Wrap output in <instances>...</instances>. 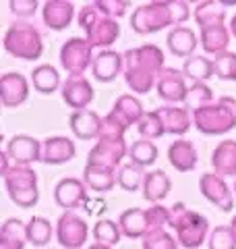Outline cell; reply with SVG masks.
Instances as JSON below:
<instances>
[{"mask_svg":"<svg viewBox=\"0 0 236 249\" xmlns=\"http://www.w3.org/2000/svg\"><path fill=\"white\" fill-rule=\"evenodd\" d=\"M164 52L155 44H145L124 52V79L137 93H147L164 71Z\"/></svg>","mask_w":236,"mask_h":249,"instance_id":"1","label":"cell"},{"mask_svg":"<svg viewBox=\"0 0 236 249\" xmlns=\"http://www.w3.org/2000/svg\"><path fill=\"white\" fill-rule=\"evenodd\" d=\"M188 17H191V9L183 0H155L149 4H141L133 13L131 27L135 34L147 36L170 25L180 27Z\"/></svg>","mask_w":236,"mask_h":249,"instance_id":"2","label":"cell"},{"mask_svg":"<svg viewBox=\"0 0 236 249\" xmlns=\"http://www.w3.org/2000/svg\"><path fill=\"white\" fill-rule=\"evenodd\" d=\"M222 6H226V2L222 4L205 0L195 9V19L201 27V46L207 54H214V56L226 54L232 37V31L226 27V11Z\"/></svg>","mask_w":236,"mask_h":249,"instance_id":"3","label":"cell"},{"mask_svg":"<svg viewBox=\"0 0 236 249\" xmlns=\"http://www.w3.org/2000/svg\"><path fill=\"white\" fill-rule=\"evenodd\" d=\"M168 224L174 229L178 243L185 249H197L205 243V237L209 232V222L207 218L188 210L183 201H178L170 208V220Z\"/></svg>","mask_w":236,"mask_h":249,"instance_id":"4","label":"cell"},{"mask_svg":"<svg viewBox=\"0 0 236 249\" xmlns=\"http://www.w3.org/2000/svg\"><path fill=\"white\" fill-rule=\"evenodd\" d=\"M79 25L85 29L87 40L93 48H104L108 50L110 46L116 42V37L120 36V25L118 19H112L100 9L96 2L85 4L81 13H79Z\"/></svg>","mask_w":236,"mask_h":249,"instance_id":"5","label":"cell"},{"mask_svg":"<svg viewBox=\"0 0 236 249\" xmlns=\"http://www.w3.org/2000/svg\"><path fill=\"white\" fill-rule=\"evenodd\" d=\"M193 123L203 135H226L236 129V100L230 96L218 98L209 106L197 110Z\"/></svg>","mask_w":236,"mask_h":249,"instance_id":"6","label":"cell"},{"mask_svg":"<svg viewBox=\"0 0 236 249\" xmlns=\"http://www.w3.org/2000/svg\"><path fill=\"white\" fill-rule=\"evenodd\" d=\"M168 220H170V210L157 204L147 210L131 208L127 212H122L120 220H118V227H120L124 237L145 239L149 232L164 229V224H168Z\"/></svg>","mask_w":236,"mask_h":249,"instance_id":"7","label":"cell"},{"mask_svg":"<svg viewBox=\"0 0 236 249\" xmlns=\"http://www.w3.org/2000/svg\"><path fill=\"white\" fill-rule=\"evenodd\" d=\"M4 50L23 60H35L44 52V37L31 23H13L4 34Z\"/></svg>","mask_w":236,"mask_h":249,"instance_id":"8","label":"cell"},{"mask_svg":"<svg viewBox=\"0 0 236 249\" xmlns=\"http://www.w3.org/2000/svg\"><path fill=\"white\" fill-rule=\"evenodd\" d=\"M145 116L143 106L137 98L124 93L114 102L112 110L104 116V127H101V135L104 137H124L131 124H139V121ZM100 135V137H101Z\"/></svg>","mask_w":236,"mask_h":249,"instance_id":"9","label":"cell"},{"mask_svg":"<svg viewBox=\"0 0 236 249\" xmlns=\"http://www.w3.org/2000/svg\"><path fill=\"white\" fill-rule=\"evenodd\" d=\"M4 185L9 191V197L23 210L34 208L39 201L37 191V173L29 166H11L4 175Z\"/></svg>","mask_w":236,"mask_h":249,"instance_id":"10","label":"cell"},{"mask_svg":"<svg viewBox=\"0 0 236 249\" xmlns=\"http://www.w3.org/2000/svg\"><path fill=\"white\" fill-rule=\"evenodd\" d=\"M93 46L83 37H70L60 50V65L68 77H83L85 69L93 65Z\"/></svg>","mask_w":236,"mask_h":249,"instance_id":"11","label":"cell"},{"mask_svg":"<svg viewBox=\"0 0 236 249\" xmlns=\"http://www.w3.org/2000/svg\"><path fill=\"white\" fill-rule=\"evenodd\" d=\"M129 154V147L124 143V137H100V142L91 147L87 164H98L106 168L120 166L122 158Z\"/></svg>","mask_w":236,"mask_h":249,"instance_id":"12","label":"cell"},{"mask_svg":"<svg viewBox=\"0 0 236 249\" xmlns=\"http://www.w3.org/2000/svg\"><path fill=\"white\" fill-rule=\"evenodd\" d=\"M89 235V229H87V222L83 220L79 214L75 212H65L58 222H56V237H58V243L67 249H81L87 241Z\"/></svg>","mask_w":236,"mask_h":249,"instance_id":"13","label":"cell"},{"mask_svg":"<svg viewBox=\"0 0 236 249\" xmlns=\"http://www.w3.org/2000/svg\"><path fill=\"white\" fill-rule=\"evenodd\" d=\"M199 189L203 193V197L211 201L216 208H219L222 212H232L234 210V197L228 183L224 181V177H219L216 173H205L199 178Z\"/></svg>","mask_w":236,"mask_h":249,"instance_id":"14","label":"cell"},{"mask_svg":"<svg viewBox=\"0 0 236 249\" xmlns=\"http://www.w3.org/2000/svg\"><path fill=\"white\" fill-rule=\"evenodd\" d=\"M6 156L11 158L13 166H29L34 162L42 160L44 143H39L35 137L31 135H15L9 143H6Z\"/></svg>","mask_w":236,"mask_h":249,"instance_id":"15","label":"cell"},{"mask_svg":"<svg viewBox=\"0 0 236 249\" xmlns=\"http://www.w3.org/2000/svg\"><path fill=\"white\" fill-rule=\"evenodd\" d=\"M54 201L60 208H65L67 212H75L77 208H81L87 201V185L75 177L62 178L54 189Z\"/></svg>","mask_w":236,"mask_h":249,"instance_id":"16","label":"cell"},{"mask_svg":"<svg viewBox=\"0 0 236 249\" xmlns=\"http://www.w3.org/2000/svg\"><path fill=\"white\" fill-rule=\"evenodd\" d=\"M157 96H160L164 102L168 104H178V102H185L186 100V93L188 88L185 83V73L178 71V69H172L166 67L157 79Z\"/></svg>","mask_w":236,"mask_h":249,"instance_id":"17","label":"cell"},{"mask_svg":"<svg viewBox=\"0 0 236 249\" xmlns=\"http://www.w3.org/2000/svg\"><path fill=\"white\" fill-rule=\"evenodd\" d=\"M62 100L75 108V112L79 110H87V106L93 100V88L85 77H67V81L62 83Z\"/></svg>","mask_w":236,"mask_h":249,"instance_id":"18","label":"cell"},{"mask_svg":"<svg viewBox=\"0 0 236 249\" xmlns=\"http://www.w3.org/2000/svg\"><path fill=\"white\" fill-rule=\"evenodd\" d=\"M0 98L6 108H17L27 102L29 81L21 73H6L0 79Z\"/></svg>","mask_w":236,"mask_h":249,"instance_id":"19","label":"cell"},{"mask_svg":"<svg viewBox=\"0 0 236 249\" xmlns=\"http://www.w3.org/2000/svg\"><path fill=\"white\" fill-rule=\"evenodd\" d=\"M91 69H93V77L100 83H110L124 69V54H118L114 50H101L93 58Z\"/></svg>","mask_w":236,"mask_h":249,"instance_id":"20","label":"cell"},{"mask_svg":"<svg viewBox=\"0 0 236 249\" xmlns=\"http://www.w3.org/2000/svg\"><path fill=\"white\" fill-rule=\"evenodd\" d=\"M70 131L75 133L79 139H100L101 135V127H104V119H100L98 112L93 110H79L73 112L68 119Z\"/></svg>","mask_w":236,"mask_h":249,"instance_id":"21","label":"cell"},{"mask_svg":"<svg viewBox=\"0 0 236 249\" xmlns=\"http://www.w3.org/2000/svg\"><path fill=\"white\" fill-rule=\"evenodd\" d=\"M75 154H77V147L68 137L54 135L44 139L42 162H46V164H65V162H70L75 158Z\"/></svg>","mask_w":236,"mask_h":249,"instance_id":"22","label":"cell"},{"mask_svg":"<svg viewBox=\"0 0 236 249\" xmlns=\"http://www.w3.org/2000/svg\"><path fill=\"white\" fill-rule=\"evenodd\" d=\"M73 15L75 6L67 0H50V2L44 4V23L54 31L67 29L73 21Z\"/></svg>","mask_w":236,"mask_h":249,"instance_id":"23","label":"cell"},{"mask_svg":"<svg viewBox=\"0 0 236 249\" xmlns=\"http://www.w3.org/2000/svg\"><path fill=\"white\" fill-rule=\"evenodd\" d=\"M83 181L91 191L98 193H108L114 189V185L118 183V173L114 168L98 166V164H87L83 170Z\"/></svg>","mask_w":236,"mask_h":249,"instance_id":"24","label":"cell"},{"mask_svg":"<svg viewBox=\"0 0 236 249\" xmlns=\"http://www.w3.org/2000/svg\"><path fill=\"white\" fill-rule=\"evenodd\" d=\"M168 50L180 58H193V52L197 50V36L191 27H174L168 34Z\"/></svg>","mask_w":236,"mask_h":249,"instance_id":"25","label":"cell"},{"mask_svg":"<svg viewBox=\"0 0 236 249\" xmlns=\"http://www.w3.org/2000/svg\"><path fill=\"white\" fill-rule=\"evenodd\" d=\"M168 162L178 170V173H191V170L197 166L195 145L191 142H185V139L172 142V145L168 147Z\"/></svg>","mask_w":236,"mask_h":249,"instance_id":"26","label":"cell"},{"mask_svg":"<svg viewBox=\"0 0 236 249\" xmlns=\"http://www.w3.org/2000/svg\"><path fill=\"white\" fill-rule=\"evenodd\" d=\"M157 114H160L162 124L168 135H185L191 129V116H188L186 108L162 106V108H157Z\"/></svg>","mask_w":236,"mask_h":249,"instance_id":"27","label":"cell"},{"mask_svg":"<svg viewBox=\"0 0 236 249\" xmlns=\"http://www.w3.org/2000/svg\"><path fill=\"white\" fill-rule=\"evenodd\" d=\"M172 189V181L164 170H152L145 173V181H143V197L152 204H160L162 199L168 197V193Z\"/></svg>","mask_w":236,"mask_h":249,"instance_id":"28","label":"cell"},{"mask_svg":"<svg viewBox=\"0 0 236 249\" xmlns=\"http://www.w3.org/2000/svg\"><path fill=\"white\" fill-rule=\"evenodd\" d=\"M211 166L219 177H236V142L226 139L211 152Z\"/></svg>","mask_w":236,"mask_h":249,"instance_id":"29","label":"cell"},{"mask_svg":"<svg viewBox=\"0 0 236 249\" xmlns=\"http://www.w3.org/2000/svg\"><path fill=\"white\" fill-rule=\"evenodd\" d=\"M27 241V224L19 218H9L0 229V249H25Z\"/></svg>","mask_w":236,"mask_h":249,"instance_id":"30","label":"cell"},{"mask_svg":"<svg viewBox=\"0 0 236 249\" xmlns=\"http://www.w3.org/2000/svg\"><path fill=\"white\" fill-rule=\"evenodd\" d=\"M31 83L39 93H52L58 88H62L60 83V75L52 65H39L34 69L31 73Z\"/></svg>","mask_w":236,"mask_h":249,"instance_id":"31","label":"cell"},{"mask_svg":"<svg viewBox=\"0 0 236 249\" xmlns=\"http://www.w3.org/2000/svg\"><path fill=\"white\" fill-rule=\"evenodd\" d=\"M183 73L188 79H193L195 83H205L207 79L216 75V67H214V60H209L205 56H193L185 60L183 65Z\"/></svg>","mask_w":236,"mask_h":249,"instance_id":"32","label":"cell"},{"mask_svg":"<svg viewBox=\"0 0 236 249\" xmlns=\"http://www.w3.org/2000/svg\"><path fill=\"white\" fill-rule=\"evenodd\" d=\"M129 158H131V164H135L139 168H147L155 164L157 160V145L149 139H139L129 147Z\"/></svg>","mask_w":236,"mask_h":249,"instance_id":"33","label":"cell"},{"mask_svg":"<svg viewBox=\"0 0 236 249\" xmlns=\"http://www.w3.org/2000/svg\"><path fill=\"white\" fill-rule=\"evenodd\" d=\"M211 102H216L214 100V89L209 88L207 83H193L191 88H188V93H186V100H185V108L186 110H201V108L209 106Z\"/></svg>","mask_w":236,"mask_h":249,"instance_id":"34","label":"cell"},{"mask_svg":"<svg viewBox=\"0 0 236 249\" xmlns=\"http://www.w3.org/2000/svg\"><path fill=\"white\" fill-rule=\"evenodd\" d=\"M27 239L31 245L44 247L48 245V241L52 239V224L50 220H46L42 216H34L27 222Z\"/></svg>","mask_w":236,"mask_h":249,"instance_id":"35","label":"cell"},{"mask_svg":"<svg viewBox=\"0 0 236 249\" xmlns=\"http://www.w3.org/2000/svg\"><path fill=\"white\" fill-rule=\"evenodd\" d=\"M93 237H96V241L101 245L114 247V245L120 243L122 231L114 220H106L104 218V220H98L96 224H93Z\"/></svg>","mask_w":236,"mask_h":249,"instance_id":"36","label":"cell"},{"mask_svg":"<svg viewBox=\"0 0 236 249\" xmlns=\"http://www.w3.org/2000/svg\"><path fill=\"white\" fill-rule=\"evenodd\" d=\"M137 131H139L141 137L149 139V142H153V139H160V137L166 135V129H164L162 119H160V114H157V110L145 112V116L137 124Z\"/></svg>","mask_w":236,"mask_h":249,"instance_id":"37","label":"cell"},{"mask_svg":"<svg viewBox=\"0 0 236 249\" xmlns=\"http://www.w3.org/2000/svg\"><path fill=\"white\" fill-rule=\"evenodd\" d=\"M143 181H145L143 168H139L135 164H122L120 170H118V185L129 193L137 191L139 187H143Z\"/></svg>","mask_w":236,"mask_h":249,"instance_id":"38","label":"cell"},{"mask_svg":"<svg viewBox=\"0 0 236 249\" xmlns=\"http://www.w3.org/2000/svg\"><path fill=\"white\" fill-rule=\"evenodd\" d=\"M209 249H236V237L230 227H216L207 239Z\"/></svg>","mask_w":236,"mask_h":249,"instance_id":"39","label":"cell"},{"mask_svg":"<svg viewBox=\"0 0 236 249\" xmlns=\"http://www.w3.org/2000/svg\"><path fill=\"white\" fill-rule=\"evenodd\" d=\"M216 67V75L224 81H236V54L234 52H226L219 54L214 60Z\"/></svg>","mask_w":236,"mask_h":249,"instance_id":"40","label":"cell"},{"mask_svg":"<svg viewBox=\"0 0 236 249\" xmlns=\"http://www.w3.org/2000/svg\"><path fill=\"white\" fill-rule=\"evenodd\" d=\"M143 249H178L174 237L166 232V229L153 231L143 239Z\"/></svg>","mask_w":236,"mask_h":249,"instance_id":"41","label":"cell"},{"mask_svg":"<svg viewBox=\"0 0 236 249\" xmlns=\"http://www.w3.org/2000/svg\"><path fill=\"white\" fill-rule=\"evenodd\" d=\"M96 4L112 19L122 17V15H127V11H129V2H124V0H98Z\"/></svg>","mask_w":236,"mask_h":249,"instance_id":"42","label":"cell"},{"mask_svg":"<svg viewBox=\"0 0 236 249\" xmlns=\"http://www.w3.org/2000/svg\"><path fill=\"white\" fill-rule=\"evenodd\" d=\"M9 6H11V13L17 15V17H31L37 11L35 0H11Z\"/></svg>","mask_w":236,"mask_h":249,"instance_id":"43","label":"cell"},{"mask_svg":"<svg viewBox=\"0 0 236 249\" xmlns=\"http://www.w3.org/2000/svg\"><path fill=\"white\" fill-rule=\"evenodd\" d=\"M230 31H232V36L236 37V15H234L232 21H230Z\"/></svg>","mask_w":236,"mask_h":249,"instance_id":"44","label":"cell"},{"mask_svg":"<svg viewBox=\"0 0 236 249\" xmlns=\"http://www.w3.org/2000/svg\"><path fill=\"white\" fill-rule=\"evenodd\" d=\"M89 249H112V247H108V245H101V243H93V245H89Z\"/></svg>","mask_w":236,"mask_h":249,"instance_id":"45","label":"cell"},{"mask_svg":"<svg viewBox=\"0 0 236 249\" xmlns=\"http://www.w3.org/2000/svg\"><path fill=\"white\" fill-rule=\"evenodd\" d=\"M230 229H232V232H234V237H236V216L232 218V222H230Z\"/></svg>","mask_w":236,"mask_h":249,"instance_id":"46","label":"cell"},{"mask_svg":"<svg viewBox=\"0 0 236 249\" xmlns=\"http://www.w3.org/2000/svg\"><path fill=\"white\" fill-rule=\"evenodd\" d=\"M234 193H236V181H234Z\"/></svg>","mask_w":236,"mask_h":249,"instance_id":"47","label":"cell"}]
</instances>
